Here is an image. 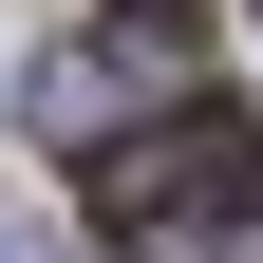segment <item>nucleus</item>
Listing matches in <instances>:
<instances>
[{
  "label": "nucleus",
  "instance_id": "f257e3e1",
  "mask_svg": "<svg viewBox=\"0 0 263 263\" xmlns=\"http://www.w3.org/2000/svg\"><path fill=\"white\" fill-rule=\"evenodd\" d=\"M76 188H94V226H263V132L226 113V94H170L151 132H94L76 151Z\"/></svg>",
  "mask_w": 263,
  "mask_h": 263
},
{
  "label": "nucleus",
  "instance_id": "f03ea898",
  "mask_svg": "<svg viewBox=\"0 0 263 263\" xmlns=\"http://www.w3.org/2000/svg\"><path fill=\"white\" fill-rule=\"evenodd\" d=\"M188 57H207L188 0H113V38H94V57H38V132H57V151H94L113 94H188Z\"/></svg>",
  "mask_w": 263,
  "mask_h": 263
},
{
  "label": "nucleus",
  "instance_id": "7ed1b4c3",
  "mask_svg": "<svg viewBox=\"0 0 263 263\" xmlns=\"http://www.w3.org/2000/svg\"><path fill=\"white\" fill-rule=\"evenodd\" d=\"M0 263H19V226H0Z\"/></svg>",
  "mask_w": 263,
  "mask_h": 263
}]
</instances>
